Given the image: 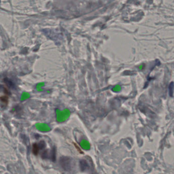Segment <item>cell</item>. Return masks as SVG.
I'll return each instance as SVG.
<instances>
[{"label": "cell", "mask_w": 174, "mask_h": 174, "mask_svg": "<svg viewBox=\"0 0 174 174\" xmlns=\"http://www.w3.org/2000/svg\"><path fill=\"white\" fill-rule=\"evenodd\" d=\"M80 165L81 169L82 171H85L89 169V165L87 163V161L85 160H82L80 161Z\"/></svg>", "instance_id": "1"}, {"label": "cell", "mask_w": 174, "mask_h": 174, "mask_svg": "<svg viewBox=\"0 0 174 174\" xmlns=\"http://www.w3.org/2000/svg\"><path fill=\"white\" fill-rule=\"evenodd\" d=\"M40 147L37 144H33L32 146V152L34 155H37L39 151V149Z\"/></svg>", "instance_id": "2"}, {"label": "cell", "mask_w": 174, "mask_h": 174, "mask_svg": "<svg viewBox=\"0 0 174 174\" xmlns=\"http://www.w3.org/2000/svg\"><path fill=\"white\" fill-rule=\"evenodd\" d=\"M169 95L171 97H173V93H174V83L173 82L169 84Z\"/></svg>", "instance_id": "3"}, {"label": "cell", "mask_w": 174, "mask_h": 174, "mask_svg": "<svg viewBox=\"0 0 174 174\" xmlns=\"http://www.w3.org/2000/svg\"><path fill=\"white\" fill-rule=\"evenodd\" d=\"M0 99H1V101L3 102L4 103L8 102V97L7 96H2V97H1Z\"/></svg>", "instance_id": "4"}]
</instances>
